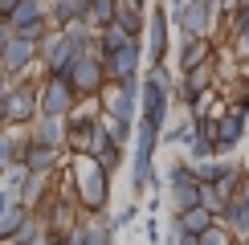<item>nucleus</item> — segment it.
Wrapping results in <instances>:
<instances>
[{
	"label": "nucleus",
	"mask_w": 249,
	"mask_h": 245,
	"mask_svg": "<svg viewBox=\"0 0 249 245\" xmlns=\"http://www.w3.org/2000/svg\"><path fill=\"white\" fill-rule=\"evenodd\" d=\"M94 159H98V163H102L107 172H115L119 163H123V147H115V143H110V147H102V151H98Z\"/></svg>",
	"instance_id": "obj_31"
},
{
	"label": "nucleus",
	"mask_w": 249,
	"mask_h": 245,
	"mask_svg": "<svg viewBox=\"0 0 249 245\" xmlns=\"http://www.w3.org/2000/svg\"><path fill=\"white\" fill-rule=\"evenodd\" d=\"M209 57H213L209 37L184 33V45H180V70H192V66H200V61H209Z\"/></svg>",
	"instance_id": "obj_18"
},
{
	"label": "nucleus",
	"mask_w": 249,
	"mask_h": 245,
	"mask_svg": "<svg viewBox=\"0 0 249 245\" xmlns=\"http://www.w3.org/2000/svg\"><path fill=\"white\" fill-rule=\"evenodd\" d=\"M237 53H241V57H249V20H245L241 29H237Z\"/></svg>",
	"instance_id": "obj_37"
},
{
	"label": "nucleus",
	"mask_w": 249,
	"mask_h": 245,
	"mask_svg": "<svg viewBox=\"0 0 249 245\" xmlns=\"http://www.w3.org/2000/svg\"><path fill=\"white\" fill-rule=\"evenodd\" d=\"M135 217H139V209H135V204H127V209H123V212H115V217L107 221V229L115 233V229H123V225H131Z\"/></svg>",
	"instance_id": "obj_33"
},
{
	"label": "nucleus",
	"mask_w": 249,
	"mask_h": 245,
	"mask_svg": "<svg viewBox=\"0 0 249 245\" xmlns=\"http://www.w3.org/2000/svg\"><path fill=\"white\" fill-rule=\"evenodd\" d=\"M41 115H57V119H66L70 110H74V102H78V90H74V82H70L66 74H49V82L41 86Z\"/></svg>",
	"instance_id": "obj_7"
},
{
	"label": "nucleus",
	"mask_w": 249,
	"mask_h": 245,
	"mask_svg": "<svg viewBox=\"0 0 249 245\" xmlns=\"http://www.w3.org/2000/svg\"><path fill=\"white\" fill-rule=\"evenodd\" d=\"M188 156H192V159H209V156H216V139H213V131H196V135L188 139Z\"/></svg>",
	"instance_id": "obj_27"
},
{
	"label": "nucleus",
	"mask_w": 249,
	"mask_h": 245,
	"mask_svg": "<svg viewBox=\"0 0 249 245\" xmlns=\"http://www.w3.org/2000/svg\"><path fill=\"white\" fill-rule=\"evenodd\" d=\"M8 78H13V74H4V70H0V98H8V90H13V86H8Z\"/></svg>",
	"instance_id": "obj_41"
},
{
	"label": "nucleus",
	"mask_w": 249,
	"mask_h": 245,
	"mask_svg": "<svg viewBox=\"0 0 249 245\" xmlns=\"http://www.w3.org/2000/svg\"><path fill=\"white\" fill-rule=\"evenodd\" d=\"M13 37H17V33H13V25H8V20L0 17V53L8 49V41H13Z\"/></svg>",
	"instance_id": "obj_38"
},
{
	"label": "nucleus",
	"mask_w": 249,
	"mask_h": 245,
	"mask_svg": "<svg viewBox=\"0 0 249 245\" xmlns=\"http://www.w3.org/2000/svg\"><path fill=\"white\" fill-rule=\"evenodd\" d=\"M160 131L155 122L139 119L135 122V159H131V188L135 192H147L151 184H160V176H155L151 159H155V147H160Z\"/></svg>",
	"instance_id": "obj_1"
},
{
	"label": "nucleus",
	"mask_w": 249,
	"mask_h": 245,
	"mask_svg": "<svg viewBox=\"0 0 249 245\" xmlns=\"http://www.w3.org/2000/svg\"><path fill=\"white\" fill-rule=\"evenodd\" d=\"M8 122H13V119H8V106H4V98H0V131H4Z\"/></svg>",
	"instance_id": "obj_42"
},
{
	"label": "nucleus",
	"mask_w": 249,
	"mask_h": 245,
	"mask_svg": "<svg viewBox=\"0 0 249 245\" xmlns=\"http://www.w3.org/2000/svg\"><path fill=\"white\" fill-rule=\"evenodd\" d=\"M107 122V131H110V143H115V147H127L131 143V135H135V127H131V119H119V115H107L102 119Z\"/></svg>",
	"instance_id": "obj_26"
},
{
	"label": "nucleus",
	"mask_w": 249,
	"mask_h": 245,
	"mask_svg": "<svg viewBox=\"0 0 249 245\" xmlns=\"http://www.w3.org/2000/svg\"><path fill=\"white\" fill-rule=\"evenodd\" d=\"M4 106H8V119H13V122H33V119L41 115V98H37V90L25 86V82H17V86L8 90Z\"/></svg>",
	"instance_id": "obj_12"
},
{
	"label": "nucleus",
	"mask_w": 249,
	"mask_h": 245,
	"mask_svg": "<svg viewBox=\"0 0 249 245\" xmlns=\"http://www.w3.org/2000/svg\"><path fill=\"white\" fill-rule=\"evenodd\" d=\"M245 119L241 110H229V115H216L213 119V139H216V156H225V151H233L237 143L245 139Z\"/></svg>",
	"instance_id": "obj_11"
},
{
	"label": "nucleus",
	"mask_w": 249,
	"mask_h": 245,
	"mask_svg": "<svg viewBox=\"0 0 249 245\" xmlns=\"http://www.w3.org/2000/svg\"><path fill=\"white\" fill-rule=\"evenodd\" d=\"M241 200H245V204H249V180H245V184H241Z\"/></svg>",
	"instance_id": "obj_44"
},
{
	"label": "nucleus",
	"mask_w": 249,
	"mask_h": 245,
	"mask_svg": "<svg viewBox=\"0 0 249 245\" xmlns=\"http://www.w3.org/2000/svg\"><path fill=\"white\" fill-rule=\"evenodd\" d=\"M13 159H17V143L8 139V135H0V172H4Z\"/></svg>",
	"instance_id": "obj_35"
},
{
	"label": "nucleus",
	"mask_w": 249,
	"mask_h": 245,
	"mask_svg": "<svg viewBox=\"0 0 249 245\" xmlns=\"http://www.w3.org/2000/svg\"><path fill=\"white\" fill-rule=\"evenodd\" d=\"M147 37H151V66H160L163 57H168V17L155 8V17H151V25H147Z\"/></svg>",
	"instance_id": "obj_19"
},
{
	"label": "nucleus",
	"mask_w": 249,
	"mask_h": 245,
	"mask_svg": "<svg viewBox=\"0 0 249 245\" xmlns=\"http://www.w3.org/2000/svg\"><path fill=\"white\" fill-rule=\"evenodd\" d=\"M221 221H225V229H229L233 237H249V204L241 200V192L225 200V209H221Z\"/></svg>",
	"instance_id": "obj_14"
},
{
	"label": "nucleus",
	"mask_w": 249,
	"mask_h": 245,
	"mask_svg": "<svg viewBox=\"0 0 249 245\" xmlns=\"http://www.w3.org/2000/svg\"><path fill=\"white\" fill-rule=\"evenodd\" d=\"M233 110L249 115V78H241V98H237V106H233Z\"/></svg>",
	"instance_id": "obj_39"
},
{
	"label": "nucleus",
	"mask_w": 249,
	"mask_h": 245,
	"mask_svg": "<svg viewBox=\"0 0 249 245\" xmlns=\"http://www.w3.org/2000/svg\"><path fill=\"white\" fill-rule=\"evenodd\" d=\"M29 212H33V209H29L20 196H17V200H8L4 209H0V241H13V237H17V229L29 221Z\"/></svg>",
	"instance_id": "obj_17"
},
{
	"label": "nucleus",
	"mask_w": 249,
	"mask_h": 245,
	"mask_svg": "<svg viewBox=\"0 0 249 245\" xmlns=\"http://www.w3.org/2000/svg\"><path fill=\"white\" fill-rule=\"evenodd\" d=\"M86 245H110V229L107 225H86Z\"/></svg>",
	"instance_id": "obj_34"
},
{
	"label": "nucleus",
	"mask_w": 249,
	"mask_h": 245,
	"mask_svg": "<svg viewBox=\"0 0 249 245\" xmlns=\"http://www.w3.org/2000/svg\"><path fill=\"white\" fill-rule=\"evenodd\" d=\"M241 245H249V237H241Z\"/></svg>",
	"instance_id": "obj_45"
},
{
	"label": "nucleus",
	"mask_w": 249,
	"mask_h": 245,
	"mask_svg": "<svg viewBox=\"0 0 249 245\" xmlns=\"http://www.w3.org/2000/svg\"><path fill=\"white\" fill-rule=\"evenodd\" d=\"M41 17H49L41 0H20V4H17V8H13V13H8L4 20H8V25H13V33H17V29L33 25V20H41Z\"/></svg>",
	"instance_id": "obj_22"
},
{
	"label": "nucleus",
	"mask_w": 249,
	"mask_h": 245,
	"mask_svg": "<svg viewBox=\"0 0 249 245\" xmlns=\"http://www.w3.org/2000/svg\"><path fill=\"white\" fill-rule=\"evenodd\" d=\"M82 13H86V0H53V13H49V20H53L57 29H66L70 20H82Z\"/></svg>",
	"instance_id": "obj_23"
},
{
	"label": "nucleus",
	"mask_w": 249,
	"mask_h": 245,
	"mask_svg": "<svg viewBox=\"0 0 249 245\" xmlns=\"http://www.w3.org/2000/svg\"><path fill=\"white\" fill-rule=\"evenodd\" d=\"M98 49V45H94ZM94 49H86V53H78L74 61H70L66 78L74 82L78 94H98L102 86H107V70H102V53H94Z\"/></svg>",
	"instance_id": "obj_4"
},
{
	"label": "nucleus",
	"mask_w": 249,
	"mask_h": 245,
	"mask_svg": "<svg viewBox=\"0 0 249 245\" xmlns=\"http://www.w3.org/2000/svg\"><path fill=\"white\" fill-rule=\"evenodd\" d=\"M74 192H78V200L86 204L90 212H102L107 200H110V172L102 168L94 156H82L78 168H74Z\"/></svg>",
	"instance_id": "obj_2"
},
{
	"label": "nucleus",
	"mask_w": 249,
	"mask_h": 245,
	"mask_svg": "<svg viewBox=\"0 0 249 245\" xmlns=\"http://www.w3.org/2000/svg\"><path fill=\"white\" fill-rule=\"evenodd\" d=\"M127 37H131V33L123 29V20H110V25H102V29H98V53H110V49H119Z\"/></svg>",
	"instance_id": "obj_25"
},
{
	"label": "nucleus",
	"mask_w": 249,
	"mask_h": 245,
	"mask_svg": "<svg viewBox=\"0 0 249 245\" xmlns=\"http://www.w3.org/2000/svg\"><path fill=\"white\" fill-rule=\"evenodd\" d=\"M139 37H127L119 49H110V53H102V70H107V82H123V78H135L139 74Z\"/></svg>",
	"instance_id": "obj_8"
},
{
	"label": "nucleus",
	"mask_w": 249,
	"mask_h": 245,
	"mask_svg": "<svg viewBox=\"0 0 249 245\" xmlns=\"http://www.w3.org/2000/svg\"><path fill=\"white\" fill-rule=\"evenodd\" d=\"M78 53H86V49H74L61 29H57V33H45V37H41V45H37V57L49 66V74H66L70 61H74Z\"/></svg>",
	"instance_id": "obj_9"
},
{
	"label": "nucleus",
	"mask_w": 249,
	"mask_h": 245,
	"mask_svg": "<svg viewBox=\"0 0 249 245\" xmlns=\"http://www.w3.org/2000/svg\"><path fill=\"white\" fill-rule=\"evenodd\" d=\"M225 200H229V196L221 192V184H200V204H204V209L221 212V209H225Z\"/></svg>",
	"instance_id": "obj_28"
},
{
	"label": "nucleus",
	"mask_w": 249,
	"mask_h": 245,
	"mask_svg": "<svg viewBox=\"0 0 249 245\" xmlns=\"http://www.w3.org/2000/svg\"><path fill=\"white\" fill-rule=\"evenodd\" d=\"M33 61H37V45H33V41H25V37H13V41H8V49L0 53V70H4V74H25Z\"/></svg>",
	"instance_id": "obj_13"
},
{
	"label": "nucleus",
	"mask_w": 249,
	"mask_h": 245,
	"mask_svg": "<svg viewBox=\"0 0 249 245\" xmlns=\"http://www.w3.org/2000/svg\"><path fill=\"white\" fill-rule=\"evenodd\" d=\"M147 241H151V245H160V241H163V233H160V225H155V217L147 221Z\"/></svg>",
	"instance_id": "obj_40"
},
{
	"label": "nucleus",
	"mask_w": 249,
	"mask_h": 245,
	"mask_svg": "<svg viewBox=\"0 0 249 245\" xmlns=\"http://www.w3.org/2000/svg\"><path fill=\"white\" fill-rule=\"evenodd\" d=\"M29 139L49 143V147H61V143H66V119H57V115H37V119H33V135H29Z\"/></svg>",
	"instance_id": "obj_16"
},
{
	"label": "nucleus",
	"mask_w": 249,
	"mask_h": 245,
	"mask_svg": "<svg viewBox=\"0 0 249 245\" xmlns=\"http://www.w3.org/2000/svg\"><path fill=\"white\" fill-rule=\"evenodd\" d=\"M17 196L25 200L29 209H37V204L49 196V176H41V172H29V176H25V184L17 188Z\"/></svg>",
	"instance_id": "obj_21"
},
{
	"label": "nucleus",
	"mask_w": 249,
	"mask_h": 245,
	"mask_svg": "<svg viewBox=\"0 0 249 245\" xmlns=\"http://www.w3.org/2000/svg\"><path fill=\"white\" fill-rule=\"evenodd\" d=\"M168 102H172V78H168V70H163V61H160V66H151V74L143 78V86H139V110H143L139 119L163 127Z\"/></svg>",
	"instance_id": "obj_3"
},
{
	"label": "nucleus",
	"mask_w": 249,
	"mask_h": 245,
	"mask_svg": "<svg viewBox=\"0 0 249 245\" xmlns=\"http://www.w3.org/2000/svg\"><path fill=\"white\" fill-rule=\"evenodd\" d=\"M200 245H229V229H221V225H209V229L200 233Z\"/></svg>",
	"instance_id": "obj_32"
},
{
	"label": "nucleus",
	"mask_w": 249,
	"mask_h": 245,
	"mask_svg": "<svg viewBox=\"0 0 249 245\" xmlns=\"http://www.w3.org/2000/svg\"><path fill=\"white\" fill-rule=\"evenodd\" d=\"M180 225H184L188 233H196V237H200V233L209 229V225H216V212H213V209H204V204H196V209L180 212Z\"/></svg>",
	"instance_id": "obj_24"
},
{
	"label": "nucleus",
	"mask_w": 249,
	"mask_h": 245,
	"mask_svg": "<svg viewBox=\"0 0 249 245\" xmlns=\"http://www.w3.org/2000/svg\"><path fill=\"white\" fill-rule=\"evenodd\" d=\"M213 82H216V70H213V57H209V61H200V66L184 70V82H180V90H176V94H180L184 106L200 110L204 98L213 94Z\"/></svg>",
	"instance_id": "obj_6"
},
{
	"label": "nucleus",
	"mask_w": 249,
	"mask_h": 245,
	"mask_svg": "<svg viewBox=\"0 0 249 245\" xmlns=\"http://www.w3.org/2000/svg\"><path fill=\"white\" fill-rule=\"evenodd\" d=\"M216 13H225L216 0H180L176 4V25L184 29V33H196V37H209V29H213V17Z\"/></svg>",
	"instance_id": "obj_5"
},
{
	"label": "nucleus",
	"mask_w": 249,
	"mask_h": 245,
	"mask_svg": "<svg viewBox=\"0 0 249 245\" xmlns=\"http://www.w3.org/2000/svg\"><path fill=\"white\" fill-rule=\"evenodd\" d=\"M94 122H98V119H90V115H74V110L66 115V143L78 151V156H86V143H90V131H94Z\"/></svg>",
	"instance_id": "obj_15"
},
{
	"label": "nucleus",
	"mask_w": 249,
	"mask_h": 245,
	"mask_svg": "<svg viewBox=\"0 0 249 245\" xmlns=\"http://www.w3.org/2000/svg\"><path fill=\"white\" fill-rule=\"evenodd\" d=\"M17 159L25 163L29 172H41V176H49V172L57 168V159H61V147H49V143L25 139V143H17Z\"/></svg>",
	"instance_id": "obj_10"
},
{
	"label": "nucleus",
	"mask_w": 249,
	"mask_h": 245,
	"mask_svg": "<svg viewBox=\"0 0 249 245\" xmlns=\"http://www.w3.org/2000/svg\"><path fill=\"white\" fill-rule=\"evenodd\" d=\"M49 33V17H41L33 20V25H25V29H17V37H25V41H33V45H41V37Z\"/></svg>",
	"instance_id": "obj_30"
},
{
	"label": "nucleus",
	"mask_w": 249,
	"mask_h": 245,
	"mask_svg": "<svg viewBox=\"0 0 249 245\" xmlns=\"http://www.w3.org/2000/svg\"><path fill=\"white\" fill-rule=\"evenodd\" d=\"M216 4H221L225 13H233V8H237V4H245V0H216Z\"/></svg>",
	"instance_id": "obj_43"
},
{
	"label": "nucleus",
	"mask_w": 249,
	"mask_h": 245,
	"mask_svg": "<svg viewBox=\"0 0 249 245\" xmlns=\"http://www.w3.org/2000/svg\"><path fill=\"white\" fill-rule=\"evenodd\" d=\"M61 245H86V229H66L61 233Z\"/></svg>",
	"instance_id": "obj_36"
},
{
	"label": "nucleus",
	"mask_w": 249,
	"mask_h": 245,
	"mask_svg": "<svg viewBox=\"0 0 249 245\" xmlns=\"http://www.w3.org/2000/svg\"><path fill=\"white\" fill-rule=\"evenodd\" d=\"M192 135H196V127H192L188 119H184V122H176L172 131H160V139H163V143H188Z\"/></svg>",
	"instance_id": "obj_29"
},
{
	"label": "nucleus",
	"mask_w": 249,
	"mask_h": 245,
	"mask_svg": "<svg viewBox=\"0 0 249 245\" xmlns=\"http://www.w3.org/2000/svg\"><path fill=\"white\" fill-rule=\"evenodd\" d=\"M119 0H86V13H82V20H86L90 29H102L110 25V20H119Z\"/></svg>",
	"instance_id": "obj_20"
}]
</instances>
